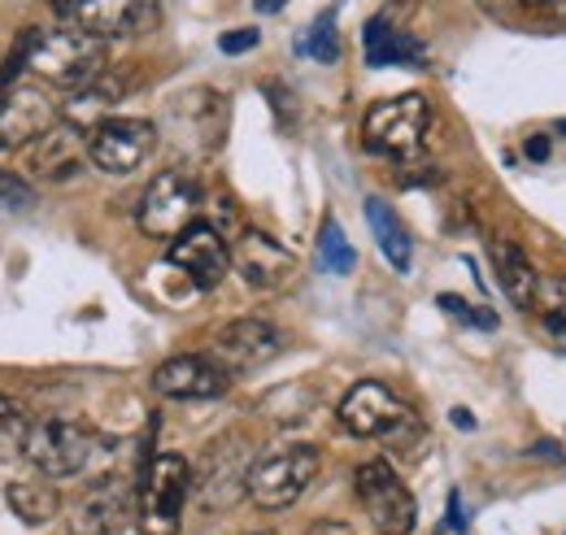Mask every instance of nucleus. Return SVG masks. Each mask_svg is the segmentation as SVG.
I'll return each mask as SVG.
<instances>
[{
	"mask_svg": "<svg viewBox=\"0 0 566 535\" xmlns=\"http://www.w3.org/2000/svg\"><path fill=\"white\" fill-rule=\"evenodd\" d=\"M27 70H35L44 83L78 92L87 83H96L105 74V40L87 35V31H35L31 35V53Z\"/></svg>",
	"mask_w": 566,
	"mask_h": 535,
	"instance_id": "f257e3e1",
	"label": "nucleus"
},
{
	"mask_svg": "<svg viewBox=\"0 0 566 535\" xmlns=\"http://www.w3.org/2000/svg\"><path fill=\"white\" fill-rule=\"evenodd\" d=\"M192 492V466L179 453H157L136 487V510H140L144 535H179L184 523V501Z\"/></svg>",
	"mask_w": 566,
	"mask_h": 535,
	"instance_id": "f03ea898",
	"label": "nucleus"
},
{
	"mask_svg": "<svg viewBox=\"0 0 566 535\" xmlns=\"http://www.w3.org/2000/svg\"><path fill=\"white\" fill-rule=\"evenodd\" d=\"M318 470H323V453L314 444L275 449L249 466V501L258 510H287L310 492Z\"/></svg>",
	"mask_w": 566,
	"mask_h": 535,
	"instance_id": "7ed1b4c3",
	"label": "nucleus"
},
{
	"mask_svg": "<svg viewBox=\"0 0 566 535\" xmlns=\"http://www.w3.org/2000/svg\"><path fill=\"white\" fill-rule=\"evenodd\" d=\"M101 453V436L83 422H66V418H49V422H31L27 436V462L49 474V479H74L96 462Z\"/></svg>",
	"mask_w": 566,
	"mask_h": 535,
	"instance_id": "20e7f679",
	"label": "nucleus"
},
{
	"mask_svg": "<svg viewBox=\"0 0 566 535\" xmlns=\"http://www.w3.org/2000/svg\"><path fill=\"white\" fill-rule=\"evenodd\" d=\"M427 127H431L427 96L406 92V96H388V101L370 105V114L361 123V139L379 157H415L423 148Z\"/></svg>",
	"mask_w": 566,
	"mask_h": 535,
	"instance_id": "39448f33",
	"label": "nucleus"
},
{
	"mask_svg": "<svg viewBox=\"0 0 566 535\" xmlns=\"http://www.w3.org/2000/svg\"><path fill=\"white\" fill-rule=\"evenodd\" d=\"M340 427L349 436H357V440H388V444H397L419 422H415L410 405L401 401L388 384L366 379V384H354L349 397L340 401Z\"/></svg>",
	"mask_w": 566,
	"mask_h": 535,
	"instance_id": "423d86ee",
	"label": "nucleus"
},
{
	"mask_svg": "<svg viewBox=\"0 0 566 535\" xmlns=\"http://www.w3.org/2000/svg\"><path fill=\"white\" fill-rule=\"evenodd\" d=\"M201 213V183L184 170H161L140 197L136 222L144 235L153 240H175L179 231H188Z\"/></svg>",
	"mask_w": 566,
	"mask_h": 535,
	"instance_id": "0eeeda50",
	"label": "nucleus"
},
{
	"mask_svg": "<svg viewBox=\"0 0 566 535\" xmlns=\"http://www.w3.org/2000/svg\"><path fill=\"white\" fill-rule=\"evenodd\" d=\"M357 501L366 510V518L375 523L379 535H410L419 523V505L410 496V487L401 483V474L388 466L384 458L361 462L354 474Z\"/></svg>",
	"mask_w": 566,
	"mask_h": 535,
	"instance_id": "6e6552de",
	"label": "nucleus"
},
{
	"mask_svg": "<svg viewBox=\"0 0 566 535\" xmlns=\"http://www.w3.org/2000/svg\"><path fill=\"white\" fill-rule=\"evenodd\" d=\"M157 148V127L144 118H105L87 132V161L105 175H132Z\"/></svg>",
	"mask_w": 566,
	"mask_h": 535,
	"instance_id": "1a4fd4ad",
	"label": "nucleus"
},
{
	"mask_svg": "<svg viewBox=\"0 0 566 535\" xmlns=\"http://www.w3.org/2000/svg\"><path fill=\"white\" fill-rule=\"evenodd\" d=\"M249 466H253V458H249V444L240 436L213 440L206 458H201L197 479H192L201 505L206 510H231L240 496H249Z\"/></svg>",
	"mask_w": 566,
	"mask_h": 535,
	"instance_id": "9d476101",
	"label": "nucleus"
},
{
	"mask_svg": "<svg viewBox=\"0 0 566 535\" xmlns=\"http://www.w3.org/2000/svg\"><path fill=\"white\" fill-rule=\"evenodd\" d=\"M57 105L35 83H9L0 87V148L35 144L44 132L57 127Z\"/></svg>",
	"mask_w": 566,
	"mask_h": 535,
	"instance_id": "9b49d317",
	"label": "nucleus"
},
{
	"mask_svg": "<svg viewBox=\"0 0 566 535\" xmlns=\"http://www.w3.org/2000/svg\"><path fill=\"white\" fill-rule=\"evenodd\" d=\"M227 388H231V370L213 357H201V353L170 357L153 370V392L166 401H213Z\"/></svg>",
	"mask_w": 566,
	"mask_h": 535,
	"instance_id": "f8f14e48",
	"label": "nucleus"
},
{
	"mask_svg": "<svg viewBox=\"0 0 566 535\" xmlns=\"http://www.w3.org/2000/svg\"><path fill=\"white\" fill-rule=\"evenodd\" d=\"M62 18L74 31H87L96 40H123V35H140L157 22V4L153 0H78L71 9H62Z\"/></svg>",
	"mask_w": 566,
	"mask_h": 535,
	"instance_id": "ddd939ff",
	"label": "nucleus"
},
{
	"mask_svg": "<svg viewBox=\"0 0 566 535\" xmlns=\"http://www.w3.org/2000/svg\"><path fill=\"white\" fill-rule=\"evenodd\" d=\"M280 348H283V335L266 318H235V323L218 327L210 357L222 361L231 375H244V370H258L271 357H280Z\"/></svg>",
	"mask_w": 566,
	"mask_h": 535,
	"instance_id": "4468645a",
	"label": "nucleus"
},
{
	"mask_svg": "<svg viewBox=\"0 0 566 535\" xmlns=\"http://www.w3.org/2000/svg\"><path fill=\"white\" fill-rule=\"evenodd\" d=\"M170 266H179L197 287H218L231 270V244L213 231L210 222H192L170 240Z\"/></svg>",
	"mask_w": 566,
	"mask_h": 535,
	"instance_id": "2eb2a0df",
	"label": "nucleus"
},
{
	"mask_svg": "<svg viewBox=\"0 0 566 535\" xmlns=\"http://www.w3.org/2000/svg\"><path fill=\"white\" fill-rule=\"evenodd\" d=\"M132 505L136 492L127 479H101L71 510V535H123V527L132 523Z\"/></svg>",
	"mask_w": 566,
	"mask_h": 535,
	"instance_id": "dca6fc26",
	"label": "nucleus"
},
{
	"mask_svg": "<svg viewBox=\"0 0 566 535\" xmlns=\"http://www.w3.org/2000/svg\"><path fill=\"white\" fill-rule=\"evenodd\" d=\"M231 266H235V274L253 292H275L283 279H292L296 258L283 249L275 235H266V231H240L235 235V249H231Z\"/></svg>",
	"mask_w": 566,
	"mask_h": 535,
	"instance_id": "f3484780",
	"label": "nucleus"
},
{
	"mask_svg": "<svg viewBox=\"0 0 566 535\" xmlns=\"http://www.w3.org/2000/svg\"><path fill=\"white\" fill-rule=\"evenodd\" d=\"M4 505H9L27 527H44V523L57 518L62 496H57V487L49 483V474H22V479H9V483H4Z\"/></svg>",
	"mask_w": 566,
	"mask_h": 535,
	"instance_id": "a211bd4d",
	"label": "nucleus"
},
{
	"mask_svg": "<svg viewBox=\"0 0 566 535\" xmlns=\"http://www.w3.org/2000/svg\"><path fill=\"white\" fill-rule=\"evenodd\" d=\"M493 266L501 279V292L514 301V310H536V292H541V274L527 262V253L510 240H493Z\"/></svg>",
	"mask_w": 566,
	"mask_h": 535,
	"instance_id": "6ab92c4d",
	"label": "nucleus"
},
{
	"mask_svg": "<svg viewBox=\"0 0 566 535\" xmlns=\"http://www.w3.org/2000/svg\"><path fill=\"white\" fill-rule=\"evenodd\" d=\"M361 44H366V62H370L375 70L419 66V62H423L419 40H415V35H406V31H397V27L388 22V13H379V18H370V22H366Z\"/></svg>",
	"mask_w": 566,
	"mask_h": 535,
	"instance_id": "aec40b11",
	"label": "nucleus"
},
{
	"mask_svg": "<svg viewBox=\"0 0 566 535\" xmlns=\"http://www.w3.org/2000/svg\"><path fill=\"white\" fill-rule=\"evenodd\" d=\"M118 96H123V83H114L109 74H101L96 83L71 92V101L62 105V123L74 127V132H92V127H101L105 118H114Z\"/></svg>",
	"mask_w": 566,
	"mask_h": 535,
	"instance_id": "412c9836",
	"label": "nucleus"
},
{
	"mask_svg": "<svg viewBox=\"0 0 566 535\" xmlns=\"http://www.w3.org/2000/svg\"><path fill=\"white\" fill-rule=\"evenodd\" d=\"M366 222H370L375 244L388 258V266L397 270V274H410V266H415V244H410V231L401 227L397 209L388 201H379V197H370L366 201Z\"/></svg>",
	"mask_w": 566,
	"mask_h": 535,
	"instance_id": "4be33fe9",
	"label": "nucleus"
},
{
	"mask_svg": "<svg viewBox=\"0 0 566 535\" xmlns=\"http://www.w3.org/2000/svg\"><path fill=\"white\" fill-rule=\"evenodd\" d=\"M78 135L74 127H53V132H44L35 139V170H44V179H57V183H66L74 179L78 170H83V144H78Z\"/></svg>",
	"mask_w": 566,
	"mask_h": 535,
	"instance_id": "5701e85b",
	"label": "nucleus"
},
{
	"mask_svg": "<svg viewBox=\"0 0 566 535\" xmlns=\"http://www.w3.org/2000/svg\"><path fill=\"white\" fill-rule=\"evenodd\" d=\"M318 262L327 274H354L357 266L354 244H349V235L340 231L336 218H323V227H318Z\"/></svg>",
	"mask_w": 566,
	"mask_h": 535,
	"instance_id": "b1692460",
	"label": "nucleus"
},
{
	"mask_svg": "<svg viewBox=\"0 0 566 535\" xmlns=\"http://www.w3.org/2000/svg\"><path fill=\"white\" fill-rule=\"evenodd\" d=\"M27 436H31V418L27 409L9 397H0V462H13L27 453Z\"/></svg>",
	"mask_w": 566,
	"mask_h": 535,
	"instance_id": "393cba45",
	"label": "nucleus"
},
{
	"mask_svg": "<svg viewBox=\"0 0 566 535\" xmlns=\"http://www.w3.org/2000/svg\"><path fill=\"white\" fill-rule=\"evenodd\" d=\"M301 53H310L314 62H340V35H336V13H318V22L310 27V35L301 40Z\"/></svg>",
	"mask_w": 566,
	"mask_h": 535,
	"instance_id": "a878e982",
	"label": "nucleus"
},
{
	"mask_svg": "<svg viewBox=\"0 0 566 535\" xmlns=\"http://www.w3.org/2000/svg\"><path fill=\"white\" fill-rule=\"evenodd\" d=\"M536 314L545 318V327L558 335V339H566V279H541Z\"/></svg>",
	"mask_w": 566,
	"mask_h": 535,
	"instance_id": "bb28decb",
	"label": "nucleus"
},
{
	"mask_svg": "<svg viewBox=\"0 0 566 535\" xmlns=\"http://www.w3.org/2000/svg\"><path fill=\"white\" fill-rule=\"evenodd\" d=\"M440 310H449L458 323H467V327H480V332H496V323H501V318H496L489 305H467L462 296H449V292L440 296Z\"/></svg>",
	"mask_w": 566,
	"mask_h": 535,
	"instance_id": "cd10ccee",
	"label": "nucleus"
},
{
	"mask_svg": "<svg viewBox=\"0 0 566 535\" xmlns=\"http://www.w3.org/2000/svg\"><path fill=\"white\" fill-rule=\"evenodd\" d=\"M35 204V188L9 170H0V213H22Z\"/></svg>",
	"mask_w": 566,
	"mask_h": 535,
	"instance_id": "c85d7f7f",
	"label": "nucleus"
},
{
	"mask_svg": "<svg viewBox=\"0 0 566 535\" xmlns=\"http://www.w3.org/2000/svg\"><path fill=\"white\" fill-rule=\"evenodd\" d=\"M262 44V35L253 31V27H240V31H227L222 40H218V49L227 53V57H240V53H249V49H258Z\"/></svg>",
	"mask_w": 566,
	"mask_h": 535,
	"instance_id": "c756f323",
	"label": "nucleus"
},
{
	"mask_svg": "<svg viewBox=\"0 0 566 535\" xmlns=\"http://www.w3.org/2000/svg\"><path fill=\"white\" fill-rule=\"evenodd\" d=\"M532 13H545V18H554V22H563L566 18V0H523Z\"/></svg>",
	"mask_w": 566,
	"mask_h": 535,
	"instance_id": "7c9ffc66",
	"label": "nucleus"
},
{
	"mask_svg": "<svg viewBox=\"0 0 566 535\" xmlns=\"http://www.w3.org/2000/svg\"><path fill=\"white\" fill-rule=\"evenodd\" d=\"M305 535H354V527L349 523H336V518H323V523H314Z\"/></svg>",
	"mask_w": 566,
	"mask_h": 535,
	"instance_id": "2f4dec72",
	"label": "nucleus"
},
{
	"mask_svg": "<svg viewBox=\"0 0 566 535\" xmlns=\"http://www.w3.org/2000/svg\"><path fill=\"white\" fill-rule=\"evenodd\" d=\"M527 157L532 161H549V135H532L527 139Z\"/></svg>",
	"mask_w": 566,
	"mask_h": 535,
	"instance_id": "473e14b6",
	"label": "nucleus"
},
{
	"mask_svg": "<svg viewBox=\"0 0 566 535\" xmlns=\"http://www.w3.org/2000/svg\"><path fill=\"white\" fill-rule=\"evenodd\" d=\"M449 527H453V532H467V518H462V496H458V492L449 496Z\"/></svg>",
	"mask_w": 566,
	"mask_h": 535,
	"instance_id": "72a5a7b5",
	"label": "nucleus"
},
{
	"mask_svg": "<svg viewBox=\"0 0 566 535\" xmlns=\"http://www.w3.org/2000/svg\"><path fill=\"white\" fill-rule=\"evenodd\" d=\"M449 418H453V427H458V431H475V418H471V409H453Z\"/></svg>",
	"mask_w": 566,
	"mask_h": 535,
	"instance_id": "f704fd0d",
	"label": "nucleus"
},
{
	"mask_svg": "<svg viewBox=\"0 0 566 535\" xmlns=\"http://www.w3.org/2000/svg\"><path fill=\"white\" fill-rule=\"evenodd\" d=\"M536 453H541V458H554V462H563V449H558V440H549V444H536Z\"/></svg>",
	"mask_w": 566,
	"mask_h": 535,
	"instance_id": "c9c22d12",
	"label": "nucleus"
},
{
	"mask_svg": "<svg viewBox=\"0 0 566 535\" xmlns=\"http://www.w3.org/2000/svg\"><path fill=\"white\" fill-rule=\"evenodd\" d=\"M283 4H287V0H253V9H258V13H280Z\"/></svg>",
	"mask_w": 566,
	"mask_h": 535,
	"instance_id": "e433bc0d",
	"label": "nucleus"
},
{
	"mask_svg": "<svg viewBox=\"0 0 566 535\" xmlns=\"http://www.w3.org/2000/svg\"><path fill=\"white\" fill-rule=\"evenodd\" d=\"M53 4H57V13H62V9H71V4H78V0H53Z\"/></svg>",
	"mask_w": 566,
	"mask_h": 535,
	"instance_id": "4c0bfd02",
	"label": "nucleus"
},
{
	"mask_svg": "<svg viewBox=\"0 0 566 535\" xmlns=\"http://www.w3.org/2000/svg\"><path fill=\"white\" fill-rule=\"evenodd\" d=\"M244 535H275V532H244Z\"/></svg>",
	"mask_w": 566,
	"mask_h": 535,
	"instance_id": "58836bf2",
	"label": "nucleus"
}]
</instances>
